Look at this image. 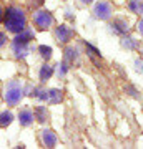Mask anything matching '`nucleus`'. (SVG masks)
<instances>
[{
	"label": "nucleus",
	"mask_w": 143,
	"mask_h": 149,
	"mask_svg": "<svg viewBox=\"0 0 143 149\" xmlns=\"http://www.w3.org/2000/svg\"><path fill=\"white\" fill-rule=\"evenodd\" d=\"M20 119H22V123L23 124H28L30 123V119H33V114L28 109H23V111L20 113Z\"/></svg>",
	"instance_id": "39448f33"
},
{
	"label": "nucleus",
	"mask_w": 143,
	"mask_h": 149,
	"mask_svg": "<svg viewBox=\"0 0 143 149\" xmlns=\"http://www.w3.org/2000/svg\"><path fill=\"white\" fill-rule=\"evenodd\" d=\"M138 30H140V32H142V33H143V20H142V22H140V25H138Z\"/></svg>",
	"instance_id": "9d476101"
},
{
	"label": "nucleus",
	"mask_w": 143,
	"mask_h": 149,
	"mask_svg": "<svg viewBox=\"0 0 143 149\" xmlns=\"http://www.w3.org/2000/svg\"><path fill=\"white\" fill-rule=\"evenodd\" d=\"M25 25V18L22 15V12L18 8H8L5 15V27L8 30H13V32H20Z\"/></svg>",
	"instance_id": "f257e3e1"
},
{
	"label": "nucleus",
	"mask_w": 143,
	"mask_h": 149,
	"mask_svg": "<svg viewBox=\"0 0 143 149\" xmlns=\"http://www.w3.org/2000/svg\"><path fill=\"white\" fill-rule=\"evenodd\" d=\"M50 74H52V68L45 65V66H43V70H42V74H40V78H42V80H45V78H48Z\"/></svg>",
	"instance_id": "6e6552de"
},
{
	"label": "nucleus",
	"mask_w": 143,
	"mask_h": 149,
	"mask_svg": "<svg viewBox=\"0 0 143 149\" xmlns=\"http://www.w3.org/2000/svg\"><path fill=\"white\" fill-rule=\"evenodd\" d=\"M40 50H42V52H43V56H47V58H48V56H50V48H45V47H42V48H40Z\"/></svg>",
	"instance_id": "1a4fd4ad"
},
{
	"label": "nucleus",
	"mask_w": 143,
	"mask_h": 149,
	"mask_svg": "<svg viewBox=\"0 0 143 149\" xmlns=\"http://www.w3.org/2000/svg\"><path fill=\"white\" fill-rule=\"evenodd\" d=\"M35 22H37L38 27L47 28L48 25L52 23V17H50V13H48V12H38L37 15H35Z\"/></svg>",
	"instance_id": "f03ea898"
},
{
	"label": "nucleus",
	"mask_w": 143,
	"mask_h": 149,
	"mask_svg": "<svg viewBox=\"0 0 143 149\" xmlns=\"http://www.w3.org/2000/svg\"><path fill=\"white\" fill-rule=\"evenodd\" d=\"M83 2H87V3H88V2H92V0H83Z\"/></svg>",
	"instance_id": "9b49d317"
},
{
	"label": "nucleus",
	"mask_w": 143,
	"mask_h": 149,
	"mask_svg": "<svg viewBox=\"0 0 143 149\" xmlns=\"http://www.w3.org/2000/svg\"><path fill=\"white\" fill-rule=\"evenodd\" d=\"M67 35H68V32H67L65 27H60L58 30H57V37H58L62 42H67Z\"/></svg>",
	"instance_id": "423d86ee"
},
{
	"label": "nucleus",
	"mask_w": 143,
	"mask_h": 149,
	"mask_svg": "<svg viewBox=\"0 0 143 149\" xmlns=\"http://www.w3.org/2000/svg\"><path fill=\"white\" fill-rule=\"evenodd\" d=\"M95 13H97V17H100V18H108L110 13H111V8L106 2H100V3H97V7H95Z\"/></svg>",
	"instance_id": "7ed1b4c3"
},
{
	"label": "nucleus",
	"mask_w": 143,
	"mask_h": 149,
	"mask_svg": "<svg viewBox=\"0 0 143 149\" xmlns=\"http://www.w3.org/2000/svg\"><path fill=\"white\" fill-rule=\"evenodd\" d=\"M20 96H22L20 91H8V93L5 95V100L8 103H17L18 100H20Z\"/></svg>",
	"instance_id": "20e7f679"
},
{
	"label": "nucleus",
	"mask_w": 143,
	"mask_h": 149,
	"mask_svg": "<svg viewBox=\"0 0 143 149\" xmlns=\"http://www.w3.org/2000/svg\"><path fill=\"white\" fill-rule=\"evenodd\" d=\"M43 141H45L48 146H52V144L55 143V138L50 134V131H45V134H43Z\"/></svg>",
	"instance_id": "0eeeda50"
}]
</instances>
